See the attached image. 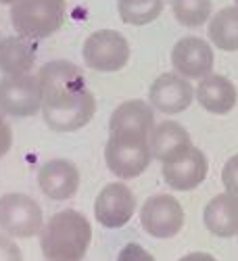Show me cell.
<instances>
[{
	"instance_id": "9",
	"label": "cell",
	"mask_w": 238,
	"mask_h": 261,
	"mask_svg": "<svg viewBox=\"0 0 238 261\" xmlns=\"http://www.w3.org/2000/svg\"><path fill=\"white\" fill-rule=\"evenodd\" d=\"M136 211V197L127 184H107L94 203L96 222L104 228L125 226Z\"/></svg>"
},
{
	"instance_id": "2",
	"label": "cell",
	"mask_w": 238,
	"mask_h": 261,
	"mask_svg": "<svg viewBox=\"0 0 238 261\" xmlns=\"http://www.w3.org/2000/svg\"><path fill=\"white\" fill-rule=\"evenodd\" d=\"M153 159L150 134L140 129H115L104 146V161L121 180L138 178Z\"/></svg>"
},
{
	"instance_id": "7",
	"label": "cell",
	"mask_w": 238,
	"mask_h": 261,
	"mask_svg": "<svg viewBox=\"0 0 238 261\" xmlns=\"http://www.w3.org/2000/svg\"><path fill=\"white\" fill-rule=\"evenodd\" d=\"M0 109L11 117H32L42 109L38 75H5L0 80Z\"/></svg>"
},
{
	"instance_id": "12",
	"label": "cell",
	"mask_w": 238,
	"mask_h": 261,
	"mask_svg": "<svg viewBox=\"0 0 238 261\" xmlns=\"http://www.w3.org/2000/svg\"><path fill=\"white\" fill-rule=\"evenodd\" d=\"M213 50L203 38L188 36L178 40L171 50V63L180 75L190 80H203L213 69Z\"/></svg>"
},
{
	"instance_id": "22",
	"label": "cell",
	"mask_w": 238,
	"mask_h": 261,
	"mask_svg": "<svg viewBox=\"0 0 238 261\" xmlns=\"http://www.w3.org/2000/svg\"><path fill=\"white\" fill-rule=\"evenodd\" d=\"M176 19L186 28H199L211 17V0H171Z\"/></svg>"
},
{
	"instance_id": "14",
	"label": "cell",
	"mask_w": 238,
	"mask_h": 261,
	"mask_svg": "<svg viewBox=\"0 0 238 261\" xmlns=\"http://www.w3.org/2000/svg\"><path fill=\"white\" fill-rule=\"evenodd\" d=\"M192 140L184 125L178 121H161L155 125L150 134V150L153 157L163 163H174L182 157H186L192 150Z\"/></svg>"
},
{
	"instance_id": "24",
	"label": "cell",
	"mask_w": 238,
	"mask_h": 261,
	"mask_svg": "<svg viewBox=\"0 0 238 261\" xmlns=\"http://www.w3.org/2000/svg\"><path fill=\"white\" fill-rule=\"evenodd\" d=\"M117 261H155V257L150 255L144 247H140L136 243H129L119 251Z\"/></svg>"
},
{
	"instance_id": "26",
	"label": "cell",
	"mask_w": 238,
	"mask_h": 261,
	"mask_svg": "<svg viewBox=\"0 0 238 261\" xmlns=\"http://www.w3.org/2000/svg\"><path fill=\"white\" fill-rule=\"evenodd\" d=\"M11 144H13V132L5 121V111L0 109V157H5L9 153Z\"/></svg>"
},
{
	"instance_id": "5",
	"label": "cell",
	"mask_w": 238,
	"mask_h": 261,
	"mask_svg": "<svg viewBox=\"0 0 238 261\" xmlns=\"http://www.w3.org/2000/svg\"><path fill=\"white\" fill-rule=\"evenodd\" d=\"M44 215L40 205L21 192L0 197V228L11 238H32L42 232Z\"/></svg>"
},
{
	"instance_id": "15",
	"label": "cell",
	"mask_w": 238,
	"mask_h": 261,
	"mask_svg": "<svg viewBox=\"0 0 238 261\" xmlns=\"http://www.w3.org/2000/svg\"><path fill=\"white\" fill-rule=\"evenodd\" d=\"M209 161L203 150L192 148L190 153L174 163H163V180L174 190H192L207 178Z\"/></svg>"
},
{
	"instance_id": "27",
	"label": "cell",
	"mask_w": 238,
	"mask_h": 261,
	"mask_svg": "<svg viewBox=\"0 0 238 261\" xmlns=\"http://www.w3.org/2000/svg\"><path fill=\"white\" fill-rule=\"evenodd\" d=\"M178 261H218V259H215L213 255H209V253H190V255H184Z\"/></svg>"
},
{
	"instance_id": "1",
	"label": "cell",
	"mask_w": 238,
	"mask_h": 261,
	"mask_svg": "<svg viewBox=\"0 0 238 261\" xmlns=\"http://www.w3.org/2000/svg\"><path fill=\"white\" fill-rule=\"evenodd\" d=\"M90 241V222L73 209L55 213L40 232V249L48 261H82Z\"/></svg>"
},
{
	"instance_id": "30",
	"label": "cell",
	"mask_w": 238,
	"mask_h": 261,
	"mask_svg": "<svg viewBox=\"0 0 238 261\" xmlns=\"http://www.w3.org/2000/svg\"><path fill=\"white\" fill-rule=\"evenodd\" d=\"M0 42H3V40H0Z\"/></svg>"
},
{
	"instance_id": "3",
	"label": "cell",
	"mask_w": 238,
	"mask_h": 261,
	"mask_svg": "<svg viewBox=\"0 0 238 261\" xmlns=\"http://www.w3.org/2000/svg\"><path fill=\"white\" fill-rule=\"evenodd\" d=\"M11 21L19 36L48 38L65 21V0H17L11 9Z\"/></svg>"
},
{
	"instance_id": "16",
	"label": "cell",
	"mask_w": 238,
	"mask_h": 261,
	"mask_svg": "<svg viewBox=\"0 0 238 261\" xmlns=\"http://www.w3.org/2000/svg\"><path fill=\"white\" fill-rule=\"evenodd\" d=\"M205 228L220 236V238H232L238 234V197L230 192L218 194L205 205L203 211Z\"/></svg>"
},
{
	"instance_id": "4",
	"label": "cell",
	"mask_w": 238,
	"mask_h": 261,
	"mask_svg": "<svg viewBox=\"0 0 238 261\" xmlns=\"http://www.w3.org/2000/svg\"><path fill=\"white\" fill-rule=\"evenodd\" d=\"M94 113H96V98L88 88L50 102H42L44 121L55 132H75L86 123H90Z\"/></svg>"
},
{
	"instance_id": "10",
	"label": "cell",
	"mask_w": 238,
	"mask_h": 261,
	"mask_svg": "<svg viewBox=\"0 0 238 261\" xmlns=\"http://www.w3.org/2000/svg\"><path fill=\"white\" fill-rule=\"evenodd\" d=\"M42 86V102H50L63 96H69L86 88L84 71L69 61H50L38 73Z\"/></svg>"
},
{
	"instance_id": "6",
	"label": "cell",
	"mask_w": 238,
	"mask_h": 261,
	"mask_svg": "<svg viewBox=\"0 0 238 261\" xmlns=\"http://www.w3.org/2000/svg\"><path fill=\"white\" fill-rule=\"evenodd\" d=\"M84 61L90 69L111 73L123 69L129 61V44L115 30H98L84 42Z\"/></svg>"
},
{
	"instance_id": "21",
	"label": "cell",
	"mask_w": 238,
	"mask_h": 261,
	"mask_svg": "<svg viewBox=\"0 0 238 261\" xmlns=\"http://www.w3.org/2000/svg\"><path fill=\"white\" fill-rule=\"evenodd\" d=\"M163 0H117L119 17L129 25H146L161 15Z\"/></svg>"
},
{
	"instance_id": "20",
	"label": "cell",
	"mask_w": 238,
	"mask_h": 261,
	"mask_svg": "<svg viewBox=\"0 0 238 261\" xmlns=\"http://www.w3.org/2000/svg\"><path fill=\"white\" fill-rule=\"evenodd\" d=\"M209 38L220 50L236 53L238 50V7L222 9L211 17Z\"/></svg>"
},
{
	"instance_id": "23",
	"label": "cell",
	"mask_w": 238,
	"mask_h": 261,
	"mask_svg": "<svg viewBox=\"0 0 238 261\" xmlns=\"http://www.w3.org/2000/svg\"><path fill=\"white\" fill-rule=\"evenodd\" d=\"M222 182L226 186V192L238 197V155L230 157L222 169Z\"/></svg>"
},
{
	"instance_id": "13",
	"label": "cell",
	"mask_w": 238,
	"mask_h": 261,
	"mask_svg": "<svg viewBox=\"0 0 238 261\" xmlns=\"http://www.w3.org/2000/svg\"><path fill=\"white\" fill-rule=\"evenodd\" d=\"M38 184L50 201H67L80 188V171L67 159H52L40 167Z\"/></svg>"
},
{
	"instance_id": "28",
	"label": "cell",
	"mask_w": 238,
	"mask_h": 261,
	"mask_svg": "<svg viewBox=\"0 0 238 261\" xmlns=\"http://www.w3.org/2000/svg\"><path fill=\"white\" fill-rule=\"evenodd\" d=\"M0 3H3V5H15L17 0H0Z\"/></svg>"
},
{
	"instance_id": "25",
	"label": "cell",
	"mask_w": 238,
	"mask_h": 261,
	"mask_svg": "<svg viewBox=\"0 0 238 261\" xmlns=\"http://www.w3.org/2000/svg\"><path fill=\"white\" fill-rule=\"evenodd\" d=\"M0 261H23L21 249L11 236L0 234Z\"/></svg>"
},
{
	"instance_id": "8",
	"label": "cell",
	"mask_w": 238,
	"mask_h": 261,
	"mask_svg": "<svg viewBox=\"0 0 238 261\" xmlns=\"http://www.w3.org/2000/svg\"><path fill=\"white\" fill-rule=\"evenodd\" d=\"M140 224L153 238H174L184 226V209L171 194H155L144 201Z\"/></svg>"
},
{
	"instance_id": "18",
	"label": "cell",
	"mask_w": 238,
	"mask_h": 261,
	"mask_svg": "<svg viewBox=\"0 0 238 261\" xmlns=\"http://www.w3.org/2000/svg\"><path fill=\"white\" fill-rule=\"evenodd\" d=\"M36 42L23 36H9L0 42V71L5 75H28L36 63Z\"/></svg>"
},
{
	"instance_id": "11",
	"label": "cell",
	"mask_w": 238,
	"mask_h": 261,
	"mask_svg": "<svg viewBox=\"0 0 238 261\" xmlns=\"http://www.w3.org/2000/svg\"><path fill=\"white\" fill-rule=\"evenodd\" d=\"M148 100L153 102L157 111L165 115H176L190 107V102L194 100V88L188 82V77L180 75L178 71L163 73L150 86Z\"/></svg>"
},
{
	"instance_id": "17",
	"label": "cell",
	"mask_w": 238,
	"mask_h": 261,
	"mask_svg": "<svg viewBox=\"0 0 238 261\" xmlns=\"http://www.w3.org/2000/svg\"><path fill=\"white\" fill-rule=\"evenodd\" d=\"M197 100L205 111L213 115H226L230 113L236 100L238 92L236 86L224 77V75H205L197 86Z\"/></svg>"
},
{
	"instance_id": "29",
	"label": "cell",
	"mask_w": 238,
	"mask_h": 261,
	"mask_svg": "<svg viewBox=\"0 0 238 261\" xmlns=\"http://www.w3.org/2000/svg\"><path fill=\"white\" fill-rule=\"evenodd\" d=\"M236 5H238V0H236Z\"/></svg>"
},
{
	"instance_id": "19",
	"label": "cell",
	"mask_w": 238,
	"mask_h": 261,
	"mask_svg": "<svg viewBox=\"0 0 238 261\" xmlns=\"http://www.w3.org/2000/svg\"><path fill=\"white\" fill-rule=\"evenodd\" d=\"M115 129H140L144 134H153L155 129V115L144 100H127L121 102L109 121V132Z\"/></svg>"
}]
</instances>
